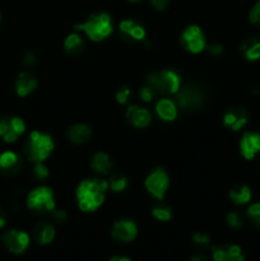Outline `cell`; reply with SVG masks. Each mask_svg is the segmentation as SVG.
<instances>
[{
  "instance_id": "6da1fadb",
  "label": "cell",
  "mask_w": 260,
  "mask_h": 261,
  "mask_svg": "<svg viewBox=\"0 0 260 261\" xmlns=\"http://www.w3.org/2000/svg\"><path fill=\"white\" fill-rule=\"evenodd\" d=\"M109 182L102 177L86 178L78 185L75 191L76 204L84 213H93L103 205Z\"/></svg>"
},
{
  "instance_id": "7a4b0ae2",
  "label": "cell",
  "mask_w": 260,
  "mask_h": 261,
  "mask_svg": "<svg viewBox=\"0 0 260 261\" xmlns=\"http://www.w3.org/2000/svg\"><path fill=\"white\" fill-rule=\"evenodd\" d=\"M74 31L84 33L93 42H101L114 32V23L109 13L98 12L89 15L83 23L74 25Z\"/></svg>"
},
{
  "instance_id": "3957f363",
  "label": "cell",
  "mask_w": 260,
  "mask_h": 261,
  "mask_svg": "<svg viewBox=\"0 0 260 261\" xmlns=\"http://www.w3.org/2000/svg\"><path fill=\"white\" fill-rule=\"evenodd\" d=\"M55 149V142L47 133L33 130L28 135L23 145L25 158L32 163H42L53 154Z\"/></svg>"
},
{
  "instance_id": "277c9868",
  "label": "cell",
  "mask_w": 260,
  "mask_h": 261,
  "mask_svg": "<svg viewBox=\"0 0 260 261\" xmlns=\"http://www.w3.org/2000/svg\"><path fill=\"white\" fill-rule=\"evenodd\" d=\"M145 84L152 87L157 94L175 96L181 88V75L175 69L155 70L145 76Z\"/></svg>"
},
{
  "instance_id": "5b68a950",
  "label": "cell",
  "mask_w": 260,
  "mask_h": 261,
  "mask_svg": "<svg viewBox=\"0 0 260 261\" xmlns=\"http://www.w3.org/2000/svg\"><path fill=\"white\" fill-rule=\"evenodd\" d=\"M205 91L198 84H188L181 87L180 91L175 94V102L178 109L184 111H196L205 105Z\"/></svg>"
},
{
  "instance_id": "8992f818",
  "label": "cell",
  "mask_w": 260,
  "mask_h": 261,
  "mask_svg": "<svg viewBox=\"0 0 260 261\" xmlns=\"http://www.w3.org/2000/svg\"><path fill=\"white\" fill-rule=\"evenodd\" d=\"M27 206L30 211L38 214L53 213L56 208L55 195L53 189L48 186L41 185L30 191L27 196Z\"/></svg>"
},
{
  "instance_id": "52a82bcc",
  "label": "cell",
  "mask_w": 260,
  "mask_h": 261,
  "mask_svg": "<svg viewBox=\"0 0 260 261\" xmlns=\"http://www.w3.org/2000/svg\"><path fill=\"white\" fill-rule=\"evenodd\" d=\"M144 188L149 195L162 201L170 188V176L163 168L157 167L150 171L144 180Z\"/></svg>"
},
{
  "instance_id": "ba28073f",
  "label": "cell",
  "mask_w": 260,
  "mask_h": 261,
  "mask_svg": "<svg viewBox=\"0 0 260 261\" xmlns=\"http://www.w3.org/2000/svg\"><path fill=\"white\" fill-rule=\"evenodd\" d=\"M180 43L188 53L200 54L205 50L206 47V38L204 35L203 30L196 24H190L181 32Z\"/></svg>"
},
{
  "instance_id": "9c48e42d",
  "label": "cell",
  "mask_w": 260,
  "mask_h": 261,
  "mask_svg": "<svg viewBox=\"0 0 260 261\" xmlns=\"http://www.w3.org/2000/svg\"><path fill=\"white\" fill-rule=\"evenodd\" d=\"M119 33L121 40L127 43L143 42L147 40V30L144 25L130 18L120 22Z\"/></svg>"
},
{
  "instance_id": "30bf717a",
  "label": "cell",
  "mask_w": 260,
  "mask_h": 261,
  "mask_svg": "<svg viewBox=\"0 0 260 261\" xmlns=\"http://www.w3.org/2000/svg\"><path fill=\"white\" fill-rule=\"evenodd\" d=\"M0 239L12 254H23L30 246V236L20 229H9L4 232Z\"/></svg>"
},
{
  "instance_id": "8fae6325",
  "label": "cell",
  "mask_w": 260,
  "mask_h": 261,
  "mask_svg": "<svg viewBox=\"0 0 260 261\" xmlns=\"http://www.w3.org/2000/svg\"><path fill=\"white\" fill-rule=\"evenodd\" d=\"M111 234L116 241L132 242L138 234V226L133 219H117L111 228Z\"/></svg>"
},
{
  "instance_id": "7c38bea8",
  "label": "cell",
  "mask_w": 260,
  "mask_h": 261,
  "mask_svg": "<svg viewBox=\"0 0 260 261\" xmlns=\"http://www.w3.org/2000/svg\"><path fill=\"white\" fill-rule=\"evenodd\" d=\"M222 121L227 129L232 130V132H239L249 122V112L245 107H231L224 112Z\"/></svg>"
},
{
  "instance_id": "4fadbf2b",
  "label": "cell",
  "mask_w": 260,
  "mask_h": 261,
  "mask_svg": "<svg viewBox=\"0 0 260 261\" xmlns=\"http://www.w3.org/2000/svg\"><path fill=\"white\" fill-rule=\"evenodd\" d=\"M125 117L137 129H145L152 122V114L145 107L139 105H129L125 110Z\"/></svg>"
},
{
  "instance_id": "5bb4252c",
  "label": "cell",
  "mask_w": 260,
  "mask_h": 261,
  "mask_svg": "<svg viewBox=\"0 0 260 261\" xmlns=\"http://www.w3.org/2000/svg\"><path fill=\"white\" fill-rule=\"evenodd\" d=\"M23 161L19 155L12 150H7L0 154V173L8 177L17 176L22 172Z\"/></svg>"
},
{
  "instance_id": "9a60e30c",
  "label": "cell",
  "mask_w": 260,
  "mask_h": 261,
  "mask_svg": "<svg viewBox=\"0 0 260 261\" xmlns=\"http://www.w3.org/2000/svg\"><path fill=\"white\" fill-rule=\"evenodd\" d=\"M240 152L242 157L251 161L260 153V134L255 132H245L240 139Z\"/></svg>"
},
{
  "instance_id": "2e32d148",
  "label": "cell",
  "mask_w": 260,
  "mask_h": 261,
  "mask_svg": "<svg viewBox=\"0 0 260 261\" xmlns=\"http://www.w3.org/2000/svg\"><path fill=\"white\" fill-rule=\"evenodd\" d=\"M213 261H245L244 252L237 245H219L212 249Z\"/></svg>"
},
{
  "instance_id": "e0dca14e",
  "label": "cell",
  "mask_w": 260,
  "mask_h": 261,
  "mask_svg": "<svg viewBox=\"0 0 260 261\" xmlns=\"http://www.w3.org/2000/svg\"><path fill=\"white\" fill-rule=\"evenodd\" d=\"M38 86V81L30 71H22L18 74L14 82L15 93L19 97H27L36 91Z\"/></svg>"
},
{
  "instance_id": "ac0fdd59",
  "label": "cell",
  "mask_w": 260,
  "mask_h": 261,
  "mask_svg": "<svg viewBox=\"0 0 260 261\" xmlns=\"http://www.w3.org/2000/svg\"><path fill=\"white\" fill-rule=\"evenodd\" d=\"M91 170L98 176H107L114 171V161L105 152H96L89 161Z\"/></svg>"
},
{
  "instance_id": "d6986e66",
  "label": "cell",
  "mask_w": 260,
  "mask_h": 261,
  "mask_svg": "<svg viewBox=\"0 0 260 261\" xmlns=\"http://www.w3.org/2000/svg\"><path fill=\"white\" fill-rule=\"evenodd\" d=\"M154 110L157 116L165 122L175 121L178 116L177 103L173 99L167 98V97L158 99L154 106Z\"/></svg>"
},
{
  "instance_id": "ffe728a7",
  "label": "cell",
  "mask_w": 260,
  "mask_h": 261,
  "mask_svg": "<svg viewBox=\"0 0 260 261\" xmlns=\"http://www.w3.org/2000/svg\"><path fill=\"white\" fill-rule=\"evenodd\" d=\"M93 137V130L87 124H74L66 130V138L70 143L75 145H82L88 143Z\"/></svg>"
},
{
  "instance_id": "44dd1931",
  "label": "cell",
  "mask_w": 260,
  "mask_h": 261,
  "mask_svg": "<svg viewBox=\"0 0 260 261\" xmlns=\"http://www.w3.org/2000/svg\"><path fill=\"white\" fill-rule=\"evenodd\" d=\"M55 227L47 222H38L33 227V239L40 245H48L55 239Z\"/></svg>"
},
{
  "instance_id": "7402d4cb",
  "label": "cell",
  "mask_w": 260,
  "mask_h": 261,
  "mask_svg": "<svg viewBox=\"0 0 260 261\" xmlns=\"http://www.w3.org/2000/svg\"><path fill=\"white\" fill-rule=\"evenodd\" d=\"M240 53L247 61H256L260 59V38L247 37L240 45Z\"/></svg>"
},
{
  "instance_id": "603a6c76",
  "label": "cell",
  "mask_w": 260,
  "mask_h": 261,
  "mask_svg": "<svg viewBox=\"0 0 260 261\" xmlns=\"http://www.w3.org/2000/svg\"><path fill=\"white\" fill-rule=\"evenodd\" d=\"M84 48H86V42H84L83 36L79 32H75V31L66 36L65 40H64V50L68 55H81Z\"/></svg>"
},
{
  "instance_id": "cb8c5ba5",
  "label": "cell",
  "mask_w": 260,
  "mask_h": 261,
  "mask_svg": "<svg viewBox=\"0 0 260 261\" xmlns=\"http://www.w3.org/2000/svg\"><path fill=\"white\" fill-rule=\"evenodd\" d=\"M228 198L236 205H245L251 200V190L246 185H239L228 193Z\"/></svg>"
},
{
  "instance_id": "d4e9b609",
  "label": "cell",
  "mask_w": 260,
  "mask_h": 261,
  "mask_svg": "<svg viewBox=\"0 0 260 261\" xmlns=\"http://www.w3.org/2000/svg\"><path fill=\"white\" fill-rule=\"evenodd\" d=\"M0 138L5 143H8V144H13V143L17 142L18 138H20L19 135H17L13 132L12 126H10L9 117H3V119H0Z\"/></svg>"
},
{
  "instance_id": "484cf974",
  "label": "cell",
  "mask_w": 260,
  "mask_h": 261,
  "mask_svg": "<svg viewBox=\"0 0 260 261\" xmlns=\"http://www.w3.org/2000/svg\"><path fill=\"white\" fill-rule=\"evenodd\" d=\"M109 188L111 189V191L114 193H122L127 189L129 186V180L125 175L122 173H111L109 178Z\"/></svg>"
},
{
  "instance_id": "4316f807",
  "label": "cell",
  "mask_w": 260,
  "mask_h": 261,
  "mask_svg": "<svg viewBox=\"0 0 260 261\" xmlns=\"http://www.w3.org/2000/svg\"><path fill=\"white\" fill-rule=\"evenodd\" d=\"M152 216L160 222H170L172 219V211L170 206L165 205V204H157L155 206H153Z\"/></svg>"
},
{
  "instance_id": "83f0119b",
  "label": "cell",
  "mask_w": 260,
  "mask_h": 261,
  "mask_svg": "<svg viewBox=\"0 0 260 261\" xmlns=\"http://www.w3.org/2000/svg\"><path fill=\"white\" fill-rule=\"evenodd\" d=\"M32 175L36 181H38V182H43L45 180H47V177L50 176V172H48V168L46 167L45 162L33 163Z\"/></svg>"
},
{
  "instance_id": "f1b7e54d",
  "label": "cell",
  "mask_w": 260,
  "mask_h": 261,
  "mask_svg": "<svg viewBox=\"0 0 260 261\" xmlns=\"http://www.w3.org/2000/svg\"><path fill=\"white\" fill-rule=\"evenodd\" d=\"M130 97H132V91H130L129 87L122 86L120 88H117L116 93H115V99L119 105H127L130 101Z\"/></svg>"
},
{
  "instance_id": "f546056e",
  "label": "cell",
  "mask_w": 260,
  "mask_h": 261,
  "mask_svg": "<svg viewBox=\"0 0 260 261\" xmlns=\"http://www.w3.org/2000/svg\"><path fill=\"white\" fill-rule=\"evenodd\" d=\"M138 94H139V98L142 99L143 102H145V103H149V102H152L153 99L158 96L154 92V89H153L152 87L148 86V84H144V86L139 89Z\"/></svg>"
},
{
  "instance_id": "4dcf8cb0",
  "label": "cell",
  "mask_w": 260,
  "mask_h": 261,
  "mask_svg": "<svg viewBox=\"0 0 260 261\" xmlns=\"http://www.w3.org/2000/svg\"><path fill=\"white\" fill-rule=\"evenodd\" d=\"M247 218L252 224L260 228V203L251 204L247 209Z\"/></svg>"
},
{
  "instance_id": "1f68e13d",
  "label": "cell",
  "mask_w": 260,
  "mask_h": 261,
  "mask_svg": "<svg viewBox=\"0 0 260 261\" xmlns=\"http://www.w3.org/2000/svg\"><path fill=\"white\" fill-rule=\"evenodd\" d=\"M226 222L231 228H241L242 224H244V219H242L241 214L239 212H229L226 217Z\"/></svg>"
},
{
  "instance_id": "d6a6232c",
  "label": "cell",
  "mask_w": 260,
  "mask_h": 261,
  "mask_svg": "<svg viewBox=\"0 0 260 261\" xmlns=\"http://www.w3.org/2000/svg\"><path fill=\"white\" fill-rule=\"evenodd\" d=\"M193 242L198 246L205 247L211 245V237L206 233H203V232H196L193 236Z\"/></svg>"
},
{
  "instance_id": "836d02e7",
  "label": "cell",
  "mask_w": 260,
  "mask_h": 261,
  "mask_svg": "<svg viewBox=\"0 0 260 261\" xmlns=\"http://www.w3.org/2000/svg\"><path fill=\"white\" fill-rule=\"evenodd\" d=\"M249 20L255 25H259L260 27V0H257L256 4L252 7V9L250 10L249 14Z\"/></svg>"
},
{
  "instance_id": "e575fe53",
  "label": "cell",
  "mask_w": 260,
  "mask_h": 261,
  "mask_svg": "<svg viewBox=\"0 0 260 261\" xmlns=\"http://www.w3.org/2000/svg\"><path fill=\"white\" fill-rule=\"evenodd\" d=\"M69 216L68 212L65 209H54L53 211V219L58 224H64L66 221H68Z\"/></svg>"
},
{
  "instance_id": "d590c367",
  "label": "cell",
  "mask_w": 260,
  "mask_h": 261,
  "mask_svg": "<svg viewBox=\"0 0 260 261\" xmlns=\"http://www.w3.org/2000/svg\"><path fill=\"white\" fill-rule=\"evenodd\" d=\"M36 63H37V56H36V54L33 53V51H25V53L23 54L22 56L23 65L30 68V66L36 65Z\"/></svg>"
},
{
  "instance_id": "8d00e7d4",
  "label": "cell",
  "mask_w": 260,
  "mask_h": 261,
  "mask_svg": "<svg viewBox=\"0 0 260 261\" xmlns=\"http://www.w3.org/2000/svg\"><path fill=\"white\" fill-rule=\"evenodd\" d=\"M205 50L208 51L209 55L212 56H221L223 54V46L218 42H212V43H206Z\"/></svg>"
},
{
  "instance_id": "74e56055",
  "label": "cell",
  "mask_w": 260,
  "mask_h": 261,
  "mask_svg": "<svg viewBox=\"0 0 260 261\" xmlns=\"http://www.w3.org/2000/svg\"><path fill=\"white\" fill-rule=\"evenodd\" d=\"M152 7L158 12H165L170 8L171 0H149Z\"/></svg>"
},
{
  "instance_id": "f35d334b",
  "label": "cell",
  "mask_w": 260,
  "mask_h": 261,
  "mask_svg": "<svg viewBox=\"0 0 260 261\" xmlns=\"http://www.w3.org/2000/svg\"><path fill=\"white\" fill-rule=\"evenodd\" d=\"M7 224V213L3 208H0V228H4Z\"/></svg>"
},
{
  "instance_id": "ab89813d",
  "label": "cell",
  "mask_w": 260,
  "mask_h": 261,
  "mask_svg": "<svg viewBox=\"0 0 260 261\" xmlns=\"http://www.w3.org/2000/svg\"><path fill=\"white\" fill-rule=\"evenodd\" d=\"M189 261H208L205 256H203V255H196V256H194L193 259H190Z\"/></svg>"
},
{
  "instance_id": "60d3db41",
  "label": "cell",
  "mask_w": 260,
  "mask_h": 261,
  "mask_svg": "<svg viewBox=\"0 0 260 261\" xmlns=\"http://www.w3.org/2000/svg\"><path fill=\"white\" fill-rule=\"evenodd\" d=\"M110 261H132L129 257H125V256H114Z\"/></svg>"
},
{
  "instance_id": "b9f144b4",
  "label": "cell",
  "mask_w": 260,
  "mask_h": 261,
  "mask_svg": "<svg viewBox=\"0 0 260 261\" xmlns=\"http://www.w3.org/2000/svg\"><path fill=\"white\" fill-rule=\"evenodd\" d=\"M129 2H132V3H138V2H142V0H129Z\"/></svg>"
},
{
  "instance_id": "7bdbcfd3",
  "label": "cell",
  "mask_w": 260,
  "mask_h": 261,
  "mask_svg": "<svg viewBox=\"0 0 260 261\" xmlns=\"http://www.w3.org/2000/svg\"><path fill=\"white\" fill-rule=\"evenodd\" d=\"M0 17H2V15H0Z\"/></svg>"
}]
</instances>
